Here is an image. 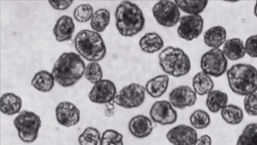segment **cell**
Masks as SVG:
<instances>
[{
    "mask_svg": "<svg viewBox=\"0 0 257 145\" xmlns=\"http://www.w3.org/2000/svg\"><path fill=\"white\" fill-rule=\"evenodd\" d=\"M86 66L79 54L66 52L54 63L52 73L56 82L63 88H70L79 82L85 75Z\"/></svg>",
    "mask_w": 257,
    "mask_h": 145,
    "instance_id": "6da1fadb",
    "label": "cell"
},
{
    "mask_svg": "<svg viewBox=\"0 0 257 145\" xmlns=\"http://www.w3.org/2000/svg\"><path fill=\"white\" fill-rule=\"evenodd\" d=\"M117 30L121 36L133 37L142 31L146 19L139 6L130 1H123L115 12Z\"/></svg>",
    "mask_w": 257,
    "mask_h": 145,
    "instance_id": "7a4b0ae2",
    "label": "cell"
},
{
    "mask_svg": "<svg viewBox=\"0 0 257 145\" xmlns=\"http://www.w3.org/2000/svg\"><path fill=\"white\" fill-rule=\"evenodd\" d=\"M226 75L229 88L235 94L246 96L257 92V69L252 64H234Z\"/></svg>",
    "mask_w": 257,
    "mask_h": 145,
    "instance_id": "3957f363",
    "label": "cell"
},
{
    "mask_svg": "<svg viewBox=\"0 0 257 145\" xmlns=\"http://www.w3.org/2000/svg\"><path fill=\"white\" fill-rule=\"evenodd\" d=\"M75 46L80 56L90 62L103 59L107 53L103 38L94 31H80L75 37Z\"/></svg>",
    "mask_w": 257,
    "mask_h": 145,
    "instance_id": "277c9868",
    "label": "cell"
},
{
    "mask_svg": "<svg viewBox=\"0 0 257 145\" xmlns=\"http://www.w3.org/2000/svg\"><path fill=\"white\" fill-rule=\"evenodd\" d=\"M161 68L166 75L179 78L187 75L191 69L190 58L181 48L167 47L159 55Z\"/></svg>",
    "mask_w": 257,
    "mask_h": 145,
    "instance_id": "5b68a950",
    "label": "cell"
},
{
    "mask_svg": "<svg viewBox=\"0 0 257 145\" xmlns=\"http://www.w3.org/2000/svg\"><path fill=\"white\" fill-rule=\"evenodd\" d=\"M14 124L20 139L24 143H31L37 139L42 121L35 112L23 110L15 118Z\"/></svg>",
    "mask_w": 257,
    "mask_h": 145,
    "instance_id": "8992f818",
    "label": "cell"
},
{
    "mask_svg": "<svg viewBox=\"0 0 257 145\" xmlns=\"http://www.w3.org/2000/svg\"><path fill=\"white\" fill-rule=\"evenodd\" d=\"M227 59L220 48H211L201 56L200 67L202 71L210 77L218 78L222 76L227 72Z\"/></svg>",
    "mask_w": 257,
    "mask_h": 145,
    "instance_id": "52a82bcc",
    "label": "cell"
},
{
    "mask_svg": "<svg viewBox=\"0 0 257 145\" xmlns=\"http://www.w3.org/2000/svg\"><path fill=\"white\" fill-rule=\"evenodd\" d=\"M146 88L138 83L124 87L114 100V104L124 109L140 107L146 100Z\"/></svg>",
    "mask_w": 257,
    "mask_h": 145,
    "instance_id": "ba28073f",
    "label": "cell"
},
{
    "mask_svg": "<svg viewBox=\"0 0 257 145\" xmlns=\"http://www.w3.org/2000/svg\"><path fill=\"white\" fill-rule=\"evenodd\" d=\"M157 23L166 28H172L179 23L181 12L175 2L162 0L156 3L152 9Z\"/></svg>",
    "mask_w": 257,
    "mask_h": 145,
    "instance_id": "9c48e42d",
    "label": "cell"
},
{
    "mask_svg": "<svg viewBox=\"0 0 257 145\" xmlns=\"http://www.w3.org/2000/svg\"><path fill=\"white\" fill-rule=\"evenodd\" d=\"M179 24L177 30L178 36L185 41H191L200 36L204 21L200 15H186L182 16Z\"/></svg>",
    "mask_w": 257,
    "mask_h": 145,
    "instance_id": "30bf717a",
    "label": "cell"
},
{
    "mask_svg": "<svg viewBox=\"0 0 257 145\" xmlns=\"http://www.w3.org/2000/svg\"><path fill=\"white\" fill-rule=\"evenodd\" d=\"M117 88L110 80H103L96 83L89 92V101L96 104H108L114 101L117 96Z\"/></svg>",
    "mask_w": 257,
    "mask_h": 145,
    "instance_id": "8fae6325",
    "label": "cell"
},
{
    "mask_svg": "<svg viewBox=\"0 0 257 145\" xmlns=\"http://www.w3.org/2000/svg\"><path fill=\"white\" fill-rule=\"evenodd\" d=\"M150 118L156 123L168 125L174 124L178 120V113L169 101L154 102L150 110Z\"/></svg>",
    "mask_w": 257,
    "mask_h": 145,
    "instance_id": "7c38bea8",
    "label": "cell"
},
{
    "mask_svg": "<svg viewBox=\"0 0 257 145\" xmlns=\"http://www.w3.org/2000/svg\"><path fill=\"white\" fill-rule=\"evenodd\" d=\"M56 120L64 127L69 128L78 124L80 120V111L72 102L59 103L56 108Z\"/></svg>",
    "mask_w": 257,
    "mask_h": 145,
    "instance_id": "4fadbf2b",
    "label": "cell"
},
{
    "mask_svg": "<svg viewBox=\"0 0 257 145\" xmlns=\"http://www.w3.org/2000/svg\"><path fill=\"white\" fill-rule=\"evenodd\" d=\"M166 138L173 145H194L197 140L198 133L192 126L180 124L170 129Z\"/></svg>",
    "mask_w": 257,
    "mask_h": 145,
    "instance_id": "5bb4252c",
    "label": "cell"
},
{
    "mask_svg": "<svg viewBox=\"0 0 257 145\" xmlns=\"http://www.w3.org/2000/svg\"><path fill=\"white\" fill-rule=\"evenodd\" d=\"M197 101V93L188 86L177 87L169 94V102L177 109H185L191 107Z\"/></svg>",
    "mask_w": 257,
    "mask_h": 145,
    "instance_id": "9a60e30c",
    "label": "cell"
},
{
    "mask_svg": "<svg viewBox=\"0 0 257 145\" xmlns=\"http://www.w3.org/2000/svg\"><path fill=\"white\" fill-rule=\"evenodd\" d=\"M128 128L135 137L144 138L152 133L154 129L153 121L146 115H138L128 122Z\"/></svg>",
    "mask_w": 257,
    "mask_h": 145,
    "instance_id": "2e32d148",
    "label": "cell"
},
{
    "mask_svg": "<svg viewBox=\"0 0 257 145\" xmlns=\"http://www.w3.org/2000/svg\"><path fill=\"white\" fill-rule=\"evenodd\" d=\"M75 31V25L73 19L69 16L63 15L58 19L53 29V34L59 43L72 39Z\"/></svg>",
    "mask_w": 257,
    "mask_h": 145,
    "instance_id": "e0dca14e",
    "label": "cell"
},
{
    "mask_svg": "<svg viewBox=\"0 0 257 145\" xmlns=\"http://www.w3.org/2000/svg\"><path fill=\"white\" fill-rule=\"evenodd\" d=\"M227 31L222 26L212 27L204 32L203 39L205 45L211 48H220L226 41Z\"/></svg>",
    "mask_w": 257,
    "mask_h": 145,
    "instance_id": "ac0fdd59",
    "label": "cell"
},
{
    "mask_svg": "<svg viewBox=\"0 0 257 145\" xmlns=\"http://www.w3.org/2000/svg\"><path fill=\"white\" fill-rule=\"evenodd\" d=\"M169 82V77L166 74L154 77L146 83V93L153 98H159L168 90Z\"/></svg>",
    "mask_w": 257,
    "mask_h": 145,
    "instance_id": "d6986e66",
    "label": "cell"
},
{
    "mask_svg": "<svg viewBox=\"0 0 257 145\" xmlns=\"http://www.w3.org/2000/svg\"><path fill=\"white\" fill-rule=\"evenodd\" d=\"M222 50L227 59L232 61L242 59L246 54L245 43L239 38L227 40L223 45Z\"/></svg>",
    "mask_w": 257,
    "mask_h": 145,
    "instance_id": "ffe728a7",
    "label": "cell"
},
{
    "mask_svg": "<svg viewBox=\"0 0 257 145\" xmlns=\"http://www.w3.org/2000/svg\"><path fill=\"white\" fill-rule=\"evenodd\" d=\"M141 49L144 52L153 54L162 50L165 46L163 38L157 32H148L139 41Z\"/></svg>",
    "mask_w": 257,
    "mask_h": 145,
    "instance_id": "44dd1931",
    "label": "cell"
},
{
    "mask_svg": "<svg viewBox=\"0 0 257 145\" xmlns=\"http://www.w3.org/2000/svg\"><path fill=\"white\" fill-rule=\"evenodd\" d=\"M22 100L14 93H6L2 96L1 111L3 114L12 116L19 114L22 108Z\"/></svg>",
    "mask_w": 257,
    "mask_h": 145,
    "instance_id": "7402d4cb",
    "label": "cell"
},
{
    "mask_svg": "<svg viewBox=\"0 0 257 145\" xmlns=\"http://www.w3.org/2000/svg\"><path fill=\"white\" fill-rule=\"evenodd\" d=\"M55 82L52 73L43 70L35 74L31 81V85L38 91L48 93L53 90Z\"/></svg>",
    "mask_w": 257,
    "mask_h": 145,
    "instance_id": "603a6c76",
    "label": "cell"
},
{
    "mask_svg": "<svg viewBox=\"0 0 257 145\" xmlns=\"http://www.w3.org/2000/svg\"><path fill=\"white\" fill-rule=\"evenodd\" d=\"M192 87L197 95L205 96L213 91L214 83L210 76L201 70L193 77Z\"/></svg>",
    "mask_w": 257,
    "mask_h": 145,
    "instance_id": "cb8c5ba5",
    "label": "cell"
},
{
    "mask_svg": "<svg viewBox=\"0 0 257 145\" xmlns=\"http://www.w3.org/2000/svg\"><path fill=\"white\" fill-rule=\"evenodd\" d=\"M228 101L229 96L226 93L213 90L207 95L205 103L209 111L212 113H217L228 105Z\"/></svg>",
    "mask_w": 257,
    "mask_h": 145,
    "instance_id": "d4e9b609",
    "label": "cell"
},
{
    "mask_svg": "<svg viewBox=\"0 0 257 145\" xmlns=\"http://www.w3.org/2000/svg\"><path fill=\"white\" fill-rule=\"evenodd\" d=\"M180 11L189 15H200L208 5L207 0H176Z\"/></svg>",
    "mask_w": 257,
    "mask_h": 145,
    "instance_id": "484cf974",
    "label": "cell"
},
{
    "mask_svg": "<svg viewBox=\"0 0 257 145\" xmlns=\"http://www.w3.org/2000/svg\"><path fill=\"white\" fill-rule=\"evenodd\" d=\"M110 12L105 9H100L93 15L90 25L94 31L99 34L107 29L110 23Z\"/></svg>",
    "mask_w": 257,
    "mask_h": 145,
    "instance_id": "4316f807",
    "label": "cell"
},
{
    "mask_svg": "<svg viewBox=\"0 0 257 145\" xmlns=\"http://www.w3.org/2000/svg\"><path fill=\"white\" fill-rule=\"evenodd\" d=\"M221 116L224 122L230 125L239 124L243 120L244 114L239 106L230 104L221 111Z\"/></svg>",
    "mask_w": 257,
    "mask_h": 145,
    "instance_id": "83f0119b",
    "label": "cell"
},
{
    "mask_svg": "<svg viewBox=\"0 0 257 145\" xmlns=\"http://www.w3.org/2000/svg\"><path fill=\"white\" fill-rule=\"evenodd\" d=\"M236 145H257V123L246 125L237 138Z\"/></svg>",
    "mask_w": 257,
    "mask_h": 145,
    "instance_id": "f1b7e54d",
    "label": "cell"
},
{
    "mask_svg": "<svg viewBox=\"0 0 257 145\" xmlns=\"http://www.w3.org/2000/svg\"><path fill=\"white\" fill-rule=\"evenodd\" d=\"M102 134L97 128L86 127L82 133L79 135V145H100Z\"/></svg>",
    "mask_w": 257,
    "mask_h": 145,
    "instance_id": "f546056e",
    "label": "cell"
},
{
    "mask_svg": "<svg viewBox=\"0 0 257 145\" xmlns=\"http://www.w3.org/2000/svg\"><path fill=\"white\" fill-rule=\"evenodd\" d=\"M189 121L192 127L195 130H202L210 125L211 118L207 112L202 109H197L191 115Z\"/></svg>",
    "mask_w": 257,
    "mask_h": 145,
    "instance_id": "4dcf8cb0",
    "label": "cell"
},
{
    "mask_svg": "<svg viewBox=\"0 0 257 145\" xmlns=\"http://www.w3.org/2000/svg\"><path fill=\"white\" fill-rule=\"evenodd\" d=\"M85 77L93 85L100 82L103 77V72L100 64L97 62H89L86 66Z\"/></svg>",
    "mask_w": 257,
    "mask_h": 145,
    "instance_id": "1f68e13d",
    "label": "cell"
},
{
    "mask_svg": "<svg viewBox=\"0 0 257 145\" xmlns=\"http://www.w3.org/2000/svg\"><path fill=\"white\" fill-rule=\"evenodd\" d=\"M100 145H124L123 134L113 129H107L102 134Z\"/></svg>",
    "mask_w": 257,
    "mask_h": 145,
    "instance_id": "d6a6232c",
    "label": "cell"
},
{
    "mask_svg": "<svg viewBox=\"0 0 257 145\" xmlns=\"http://www.w3.org/2000/svg\"><path fill=\"white\" fill-rule=\"evenodd\" d=\"M94 14V9L91 5L82 4L78 6L75 9L73 16L76 21L80 23H85L92 19Z\"/></svg>",
    "mask_w": 257,
    "mask_h": 145,
    "instance_id": "836d02e7",
    "label": "cell"
},
{
    "mask_svg": "<svg viewBox=\"0 0 257 145\" xmlns=\"http://www.w3.org/2000/svg\"><path fill=\"white\" fill-rule=\"evenodd\" d=\"M243 108L246 114L249 116H257V92L245 96Z\"/></svg>",
    "mask_w": 257,
    "mask_h": 145,
    "instance_id": "e575fe53",
    "label": "cell"
},
{
    "mask_svg": "<svg viewBox=\"0 0 257 145\" xmlns=\"http://www.w3.org/2000/svg\"><path fill=\"white\" fill-rule=\"evenodd\" d=\"M246 53L252 58H257V34L250 35L245 43Z\"/></svg>",
    "mask_w": 257,
    "mask_h": 145,
    "instance_id": "d590c367",
    "label": "cell"
},
{
    "mask_svg": "<svg viewBox=\"0 0 257 145\" xmlns=\"http://www.w3.org/2000/svg\"><path fill=\"white\" fill-rule=\"evenodd\" d=\"M49 4L57 11H65L73 4V0H50Z\"/></svg>",
    "mask_w": 257,
    "mask_h": 145,
    "instance_id": "8d00e7d4",
    "label": "cell"
},
{
    "mask_svg": "<svg viewBox=\"0 0 257 145\" xmlns=\"http://www.w3.org/2000/svg\"><path fill=\"white\" fill-rule=\"evenodd\" d=\"M194 145H212L211 137L208 134L202 135L198 137Z\"/></svg>",
    "mask_w": 257,
    "mask_h": 145,
    "instance_id": "74e56055",
    "label": "cell"
},
{
    "mask_svg": "<svg viewBox=\"0 0 257 145\" xmlns=\"http://www.w3.org/2000/svg\"><path fill=\"white\" fill-rule=\"evenodd\" d=\"M114 102L110 103V104H106V110L105 111V115L107 117H112L114 114Z\"/></svg>",
    "mask_w": 257,
    "mask_h": 145,
    "instance_id": "f35d334b",
    "label": "cell"
},
{
    "mask_svg": "<svg viewBox=\"0 0 257 145\" xmlns=\"http://www.w3.org/2000/svg\"><path fill=\"white\" fill-rule=\"evenodd\" d=\"M253 12H254V15L257 18V1L256 2L255 5L254 6V9H253Z\"/></svg>",
    "mask_w": 257,
    "mask_h": 145,
    "instance_id": "ab89813d",
    "label": "cell"
}]
</instances>
